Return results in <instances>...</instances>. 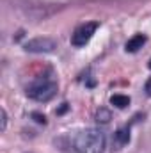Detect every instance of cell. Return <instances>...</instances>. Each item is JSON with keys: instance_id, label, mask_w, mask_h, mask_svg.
Listing matches in <instances>:
<instances>
[{"instance_id": "obj_5", "label": "cell", "mask_w": 151, "mask_h": 153, "mask_svg": "<svg viewBox=\"0 0 151 153\" xmlns=\"http://www.w3.org/2000/svg\"><path fill=\"white\" fill-rule=\"evenodd\" d=\"M128 143H130V128L128 126H123V128H119L114 134V146L115 148H123Z\"/></svg>"}, {"instance_id": "obj_13", "label": "cell", "mask_w": 151, "mask_h": 153, "mask_svg": "<svg viewBox=\"0 0 151 153\" xmlns=\"http://www.w3.org/2000/svg\"><path fill=\"white\" fill-rule=\"evenodd\" d=\"M148 66H150V70H151V59H150V62H148Z\"/></svg>"}, {"instance_id": "obj_12", "label": "cell", "mask_w": 151, "mask_h": 153, "mask_svg": "<svg viewBox=\"0 0 151 153\" xmlns=\"http://www.w3.org/2000/svg\"><path fill=\"white\" fill-rule=\"evenodd\" d=\"M66 111H68V103H62V107L57 111V114H62V112H66Z\"/></svg>"}, {"instance_id": "obj_8", "label": "cell", "mask_w": 151, "mask_h": 153, "mask_svg": "<svg viewBox=\"0 0 151 153\" xmlns=\"http://www.w3.org/2000/svg\"><path fill=\"white\" fill-rule=\"evenodd\" d=\"M94 117H96V121H98V123L107 125V123L112 119V114H110V111H107V109H98Z\"/></svg>"}, {"instance_id": "obj_11", "label": "cell", "mask_w": 151, "mask_h": 153, "mask_svg": "<svg viewBox=\"0 0 151 153\" xmlns=\"http://www.w3.org/2000/svg\"><path fill=\"white\" fill-rule=\"evenodd\" d=\"M144 91H146V94H148V96H151V78L146 82V85H144Z\"/></svg>"}, {"instance_id": "obj_7", "label": "cell", "mask_w": 151, "mask_h": 153, "mask_svg": "<svg viewBox=\"0 0 151 153\" xmlns=\"http://www.w3.org/2000/svg\"><path fill=\"white\" fill-rule=\"evenodd\" d=\"M110 103L114 107H117V109H124V107L130 105V98L124 96V94H112L110 96Z\"/></svg>"}, {"instance_id": "obj_6", "label": "cell", "mask_w": 151, "mask_h": 153, "mask_svg": "<svg viewBox=\"0 0 151 153\" xmlns=\"http://www.w3.org/2000/svg\"><path fill=\"white\" fill-rule=\"evenodd\" d=\"M144 43H146V36H144V34H135L133 38L128 39V43H126V52H137L139 48H142Z\"/></svg>"}, {"instance_id": "obj_2", "label": "cell", "mask_w": 151, "mask_h": 153, "mask_svg": "<svg viewBox=\"0 0 151 153\" xmlns=\"http://www.w3.org/2000/svg\"><path fill=\"white\" fill-rule=\"evenodd\" d=\"M57 89H59V85H57V80L53 76L41 75L27 85L25 93L29 98H32L36 102H50L57 94Z\"/></svg>"}, {"instance_id": "obj_4", "label": "cell", "mask_w": 151, "mask_h": 153, "mask_svg": "<svg viewBox=\"0 0 151 153\" xmlns=\"http://www.w3.org/2000/svg\"><path fill=\"white\" fill-rule=\"evenodd\" d=\"M25 52L30 53H50L57 48V41L52 38H34L23 45Z\"/></svg>"}, {"instance_id": "obj_3", "label": "cell", "mask_w": 151, "mask_h": 153, "mask_svg": "<svg viewBox=\"0 0 151 153\" xmlns=\"http://www.w3.org/2000/svg\"><path fill=\"white\" fill-rule=\"evenodd\" d=\"M98 27H100L98 22H85V23L78 25L71 36V45L73 46H85L91 41V38L94 36V32L98 30Z\"/></svg>"}, {"instance_id": "obj_9", "label": "cell", "mask_w": 151, "mask_h": 153, "mask_svg": "<svg viewBox=\"0 0 151 153\" xmlns=\"http://www.w3.org/2000/svg\"><path fill=\"white\" fill-rule=\"evenodd\" d=\"M5 126H7V114H5V111L2 109V111H0V130L5 132Z\"/></svg>"}, {"instance_id": "obj_1", "label": "cell", "mask_w": 151, "mask_h": 153, "mask_svg": "<svg viewBox=\"0 0 151 153\" xmlns=\"http://www.w3.org/2000/svg\"><path fill=\"white\" fill-rule=\"evenodd\" d=\"M107 146V137L98 128H85L78 132L73 139V148L78 153H103Z\"/></svg>"}, {"instance_id": "obj_10", "label": "cell", "mask_w": 151, "mask_h": 153, "mask_svg": "<svg viewBox=\"0 0 151 153\" xmlns=\"http://www.w3.org/2000/svg\"><path fill=\"white\" fill-rule=\"evenodd\" d=\"M32 117L38 121V123H43V125H46V117L44 114H39V112H32Z\"/></svg>"}]
</instances>
